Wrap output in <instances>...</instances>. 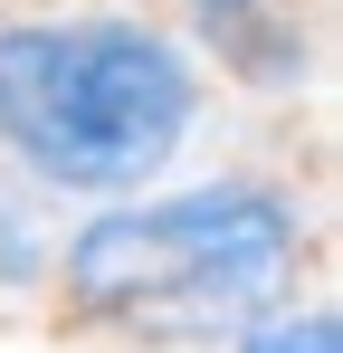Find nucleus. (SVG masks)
<instances>
[{
    "label": "nucleus",
    "mask_w": 343,
    "mask_h": 353,
    "mask_svg": "<svg viewBox=\"0 0 343 353\" xmlns=\"http://www.w3.org/2000/svg\"><path fill=\"white\" fill-rule=\"evenodd\" d=\"M200 115V67L143 10L19 0L0 10V163L29 191L124 201L172 172Z\"/></svg>",
    "instance_id": "2"
},
{
    "label": "nucleus",
    "mask_w": 343,
    "mask_h": 353,
    "mask_svg": "<svg viewBox=\"0 0 343 353\" xmlns=\"http://www.w3.org/2000/svg\"><path fill=\"white\" fill-rule=\"evenodd\" d=\"M305 268H315L305 191L267 172H220L191 191H163V201H134V210H96L57 248L48 287L67 334L210 344V334H238L248 315L286 305Z\"/></svg>",
    "instance_id": "1"
},
{
    "label": "nucleus",
    "mask_w": 343,
    "mask_h": 353,
    "mask_svg": "<svg viewBox=\"0 0 343 353\" xmlns=\"http://www.w3.org/2000/svg\"><path fill=\"white\" fill-rule=\"evenodd\" d=\"M172 10H181V19H191L210 48H248V39L277 19V0H172Z\"/></svg>",
    "instance_id": "4"
},
{
    "label": "nucleus",
    "mask_w": 343,
    "mask_h": 353,
    "mask_svg": "<svg viewBox=\"0 0 343 353\" xmlns=\"http://www.w3.org/2000/svg\"><path fill=\"white\" fill-rule=\"evenodd\" d=\"M229 344L238 353H343V315H334V296H286L267 315H248Z\"/></svg>",
    "instance_id": "3"
}]
</instances>
